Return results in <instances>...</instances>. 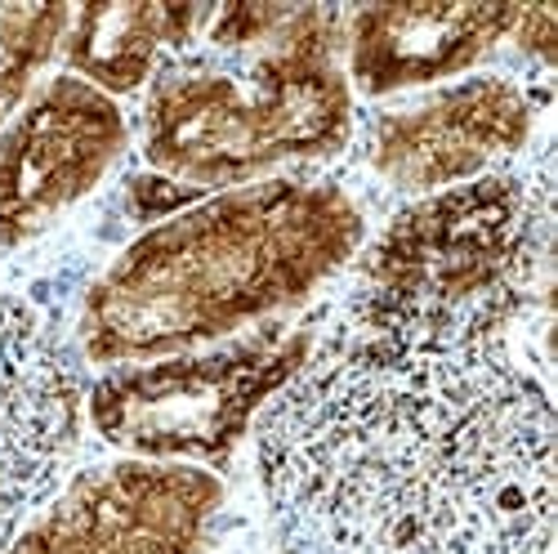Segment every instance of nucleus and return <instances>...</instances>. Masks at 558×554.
Instances as JSON below:
<instances>
[{"label": "nucleus", "instance_id": "0eeeda50", "mask_svg": "<svg viewBox=\"0 0 558 554\" xmlns=\"http://www.w3.org/2000/svg\"><path fill=\"white\" fill-rule=\"evenodd\" d=\"M85 389L68 345L0 291V550L50 501L81 443Z\"/></svg>", "mask_w": 558, "mask_h": 554}, {"label": "nucleus", "instance_id": "f03ea898", "mask_svg": "<svg viewBox=\"0 0 558 554\" xmlns=\"http://www.w3.org/2000/svg\"><path fill=\"white\" fill-rule=\"evenodd\" d=\"M362 246V210L331 179L277 174L183 206L85 291L89 362H153L304 304Z\"/></svg>", "mask_w": 558, "mask_h": 554}, {"label": "nucleus", "instance_id": "f257e3e1", "mask_svg": "<svg viewBox=\"0 0 558 554\" xmlns=\"http://www.w3.org/2000/svg\"><path fill=\"white\" fill-rule=\"evenodd\" d=\"M272 554H545L554 402L500 336L344 313L259 411Z\"/></svg>", "mask_w": 558, "mask_h": 554}, {"label": "nucleus", "instance_id": "6e6552de", "mask_svg": "<svg viewBox=\"0 0 558 554\" xmlns=\"http://www.w3.org/2000/svg\"><path fill=\"white\" fill-rule=\"evenodd\" d=\"M130 125L104 89L54 76L0 125V251L40 238L99 189L125 153Z\"/></svg>", "mask_w": 558, "mask_h": 554}, {"label": "nucleus", "instance_id": "9d476101", "mask_svg": "<svg viewBox=\"0 0 558 554\" xmlns=\"http://www.w3.org/2000/svg\"><path fill=\"white\" fill-rule=\"evenodd\" d=\"M523 5H362L349 14V81L380 99L470 72L500 36L514 32Z\"/></svg>", "mask_w": 558, "mask_h": 554}, {"label": "nucleus", "instance_id": "f8f14e48", "mask_svg": "<svg viewBox=\"0 0 558 554\" xmlns=\"http://www.w3.org/2000/svg\"><path fill=\"white\" fill-rule=\"evenodd\" d=\"M68 23V5H0V125L23 108L32 76L54 59Z\"/></svg>", "mask_w": 558, "mask_h": 554}, {"label": "nucleus", "instance_id": "423d86ee", "mask_svg": "<svg viewBox=\"0 0 558 554\" xmlns=\"http://www.w3.org/2000/svg\"><path fill=\"white\" fill-rule=\"evenodd\" d=\"M223 483L202 466L112 460L76 474L5 554H197Z\"/></svg>", "mask_w": 558, "mask_h": 554}, {"label": "nucleus", "instance_id": "ddd939ff", "mask_svg": "<svg viewBox=\"0 0 558 554\" xmlns=\"http://www.w3.org/2000/svg\"><path fill=\"white\" fill-rule=\"evenodd\" d=\"M202 193L197 189H183V183L166 179V174H138L130 183V202H134V215L138 219H157V215H179L183 206H193Z\"/></svg>", "mask_w": 558, "mask_h": 554}, {"label": "nucleus", "instance_id": "39448f33", "mask_svg": "<svg viewBox=\"0 0 558 554\" xmlns=\"http://www.w3.org/2000/svg\"><path fill=\"white\" fill-rule=\"evenodd\" d=\"M313 353V327L268 322L206 353L125 362L85 394L89 425L138 460H206L223 466Z\"/></svg>", "mask_w": 558, "mask_h": 554}, {"label": "nucleus", "instance_id": "9b49d317", "mask_svg": "<svg viewBox=\"0 0 558 554\" xmlns=\"http://www.w3.org/2000/svg\"><path fill=\"white\" fill-rule=\"evenodd\" d=\"M215 5H193V0H108V5H81L72 10L63 59L68 76L104 95H134L148 85L161 50H189L210 23Z\"/></svg>", "mask_w": 558, "mask_h": 554}, {"label": "nucleus", "instance_id": "1a4fd4ad", "mask_svg": "<svg viewBox=\"0 0 558 554\" xmlns=\"http://www.w3.org/2000/svg\"><path fill=\"white\" fill-rule=\"evenodd\" d=\"M536 121V99L509 76H470L429 99L389 108L371 125V166L398 193H442L514 157Z\"/></svg>", "mask_w": 558, "mask_h": 554}, {"label": "nucleus", "instance_id": "7ed1b4c3", "mask_svg": "<svg viewBox=\"0 0 558 554\" xmlns=\"http://www.w3.org/2000/svg\"><path fill=\"white\" fill-rule=\"evenodd\" d=\"M340 10L300 5L255 55H179L153 72L144 157L183 189H242L272 166L336 157L353 134L336 63Z\"/></svg>", "mask_w": 558, "mask_h": 554}, {"label": "nucleus", "instance_id": "4468645a", "mask_svg": "<svg viewBox=\"0 0 558 554\" xmlns=\"http://www.w3.org/2000/svg\"><path fill=\"white\" fill-rule=\"evenodd\" d=\"M514 40H519L523 55L554 68V59H558V5H523L514 19Z\"/></svg>", "mask_w": 558, "mask_h": 554}, {"label": "nucleus", "instance_id": "20e7f679", "mask_svg": "<svg viewBox=\"0 0 558 554\" xmlns=\"http://www.w3.org/2000/svg\"><path fill=\"white\" fill-rule=\"evenodd\" d=\"M549 153L536 170H487L429 193L371 242L349 313L376 327L505 340L549 260Z\"/></svg>", "mask_w": 558, "mask_h": 554}]
</instances>
